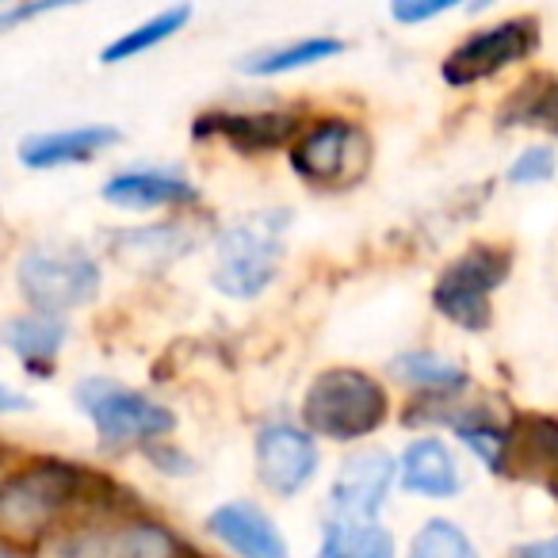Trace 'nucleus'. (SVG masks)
Instances as JSON below:
<instances>
[{"label":"nucleus","mask_w":558,"mask_h":558,"mask_svg":"<svg viewBox=\"0 0 558 558\" xmlns=\"http://www.w3.org/2000/svg\"><path fill=\"white\" fill-rule=\"evenodd\" d=\"M81 417L96 428L104 448H146L165 440L177 428V413L157 398L142 395L134 387L108 379V375H88L73 387Z\"/></svg>","instance_id":"423d86ee"},{"label":"nucleus","mask_w":558,"mask_h":558,"mask_svg":"<svg viewBox=\"0 0 558 558\" xmlns=\"http://www.w3.org/2000/svg\"><path fill=\"white\" fill-rule=\"evenodd\" d=\"M108 241L111 256H119V264H131L134 271H161L192 253L199 245V233H195L192 222H161L119 230Z\"/></svg>","instance_id":"a211bd4d"},{"label":"nucleus","mask_w":558,"mask_h":558,"mask_svg":"<svg viewBox=\"0 0 558 558\" xmlns=\"http://www.w3.org/2000/svg\"><path fill=\"white\" fill-rule=\"evenodd\" d=\"M85 0H16L12 9L0 12V32H12L20 24H32L39 16H50V12H62V9H77Z\"/></svg>","instance_id":"bb28decb"},{"label":"nucleus","mask_w":558,"mask_h":558,"mask_svg":"<svg viewBox=\"0 0 558 558\" xmlns=\"http://www.w3.org/2000/svg\"><path fill=\"white\" fill-rule=\"evenodd\" d=\"M0 558H16V547H9V543H0Z\"/></svg>","instance_id":"2f4dec72"},{"label":"nucleus","mask_w":558,"mask_h":558,"mask_svg":"<svg viewBox=\"0 0 558 558\" xmlns=\"http://www.w3.org/2000/svg\"><path fill=\"white\" fill-rule=\"evenodd\" d=\"M459 4H466V0H390V16L398 24L413 27V24H428V20L444 16V12L459 9Z\"/></svg>","instance_id":"cd10ccee"},{"label":"nucleus","mask_w":558,"mask_h":558,"mask_svg":"<svg viewBox=\"0 0 558 558\" xmlns=\"http://www.w3.org/2000/svg\"><path fill=\"white\" fill-rule=\"evenodd\" d=\"M303 131V119L295 111H203L192 123V134L199 142L218 138L230 149L245 157L276 154V149L291 146L295 134Z\"/></svg>","instance_id":"9b49d317"},{"label":"nucleus","mask_w":558,"mask_h":558,"mask_svg":"<svg viewBox=\"0 0 558 558\" xmlns=\"http://www.w3.org/2000/svg\"><path fill=\"white\" fill-rule=\"evenodd\" d=\"M207 532L238 558H295L276 520L253 501H226L210 509Z\"/></svg>","instance_id":"4468645a"},{"label":"nucleus","mask_w":558,"mask_h":558,"mask_svg":"<svg viewBox=\"0 0 558 558\" xmlns=\"http://www.w3.org/2000/svg\"><path fill=\"white\" fill-rule=\"evenodd\" d=\"M489 4H494V0H471V9H474V12H482V9H489Z\"/></svg>","instance_id":"473e14b6"},{"label":"nucleus","mask_w":558,"mask_h":558,"mask_svg":"<svg viewBox=\"0 0 558 558\" xmlns=\"http://www.w3.org/2000/svg\"><path fill=\"white\" fill-rule=\"evenodd\" d=\"M539 50V20L535 16H512L501 20L494 27H482V32L466 35L440 65L444 85L451 88H471L482 81L497 77L509 65L524 62Z\"/></svg>","instance_id":"6e6552de"},{"label":"nucleus","mask_w":558,"mask_h":558,"mask_svg":"<svg viewBox=\"0 0 558 558\" xmlns=\"http://www.w3.org/2000/svg\"><path fill=\"white\" fill-rule=\"evenodd\" d=\"M192 20V4H172V9L157 12V16H149L146 24L131 27L126 35H119L116 43H108L100 54L104 65H119V62H131V58L138 54H149L154 47H161L165 39H172V35L180 32V27Z\"/></svg>","instance_id":"5701e85b"},{"label":"nucleus","mask_w":558,"mask_h":558,"mask_svg":"<svg viewBox=\"0 0 558 558\" xmlns=\"http://www.w3.org/2000/svg\"><path fill=\"white\" fill-rule=\"evenodd\" d=\"M395 535L379 520L326 517L318 558H395Z\"/></svg>","instance_id":"412c9836"},{"label":"nucleus","mask_w":558,"mask_h":558,"mask_svg":"<svg viewBox=\"0 0 558 558\" xmlns=\"http://www.w3.org/2000/svg\"><path fill=\"white\" fill-rule=\"evenodd\" d=\"M119 126L111 123H85V126H65V131H43L27 134L20 142V165L32 172L50 169H73V165H88L104 154V149L119 146Z\"/></svg>","instance_id":"ddd939ff"},{"label":"nucleus","mask_w":558,"mask_h":558,"mask_svg":"<svg viewBox=\"0 0 558 558\" xmlns=\"http://www.w3.org/2000/svg\"><path fill=\"white\" fill-rule=\"evenodd\" d=\"M318 436L295 421H268L253 436V466L256 482L271 497H295L318 474Z\"/></svg>","instance_id":"1a4fd4ad"},{"label":"nucleus","mask_w":558,"mask_h":558,"mask_svg":"<svg viewBox=\"0 0 558 558\" xmlns=\"http://www.w3.org/2000/svg\"><path fill=\"white\" fill-rule=\"evenodd\" d=\"M142 456H146L149 463L157 466V471L172 474V478H187V474H195L192 456H184V451H180L177 444L169 440V436H165V440L146 444V448H142Z\"/></svg>","instance_id":"c85d7f7f"},{"label":"nucleus","mask_w":558,"mask_h":558,"mask_svg":"<svg viewBox=\"0 0 558 558\" xmlns=\"http://www.w3.org/2000/svg\"><path fill=\"white\" fill-rule=\"evenodd\" d=\"M398 482V459L387 448H356L341 459L329 486V517L379 520L390 486Z\"/></svg>","instance_id":"9d476101"},{"label":"nucleus","mask_w":558,"mask_h":558,"mask_svg":"<svg viewBox=\"0 0 558 558\" xmlns=\"http://www.w3.org/2000/svg\"><path fill=\"white\" fill-rule=\"evenodd\" d=\"M288 222L291 210H253L218 233L215 268H210V283L218 295L233 303H253L271 288L283 264Z\"/></svg>","instance_id":"7ed1b4c3"},{"label":"nucleus","mask_w":558,"mask_h":558,"mask_svg":"<svg viewBox=\"0 0 558 558\" xmlns=\"http://www.w3.org/2000/svg\"><path fill=\"white\" fill-rule=\"evenodd\" d=\"M398 482H402V489L413 497L451 501V497L463 494V466H459L448 440L428 433L405 444L402 459H398Z\"/></svg>","instance_id":"dca6fc26"},{"label":"nucleus","mask_w":558,"mask_h":558,"mask_svg":"<svg viewBox=\"0 0 558 558\" xmlns=\"http://www.w3.org/2000/svg\"><path fill=\"white\" fill-rule=\"evenodd\" d=\"M104 203L119 210H172L192 207L199 187L180 169H123L104 180Z\"/></svg>","instance_id":"2eb2a0df"},{"label":"nucleus","mask_w":558,"mask_h":558,"mask_svg":"<svg viewBox=\"0 0 558 558\" xmlns=\"http://www.w3.org/2000/svg\"><path fill=\"white\" fill-rule=\"evenodd\" d=\"M0 4H4V0H0Z\"/></svg>","instance_id":"f704fd0d"},{"label":"nucleus","mask_w":558,"mask_h":558,"mask_svg":"<svg viewBox=\"0 0 558 558\" xmlns=\"http://www.w3.org/2000/svg\"><path fill=\"white\" fill-rule=\"evenodd\" d=\"M512 276V253L494 241H474L451 256L433 283V311L448 326L482 333L494 322V295Z\"/></svg>","instance_id":"39448f33"},{"label":"nucleus","mask_w":558,"mask_h":558,"mask_svg":"<svg viewBox=\"0 0 558 558\" xmlns=\"http://www.w3.org/2000/svg\"><path fill=\"white\" fill-rule=\"evenodd\" d=\"M405 558H482L474 539L448 517H433L413 532Z\"/></svg>","instance_id":"393cba45"},{"label":"nucleus","mask_w":558,"mask_h":558,"mask_svg":"<svg viewBox=\"0 0 558 558\" xmlns=\"http://www.w3.org/2000/svg\"><path fill=\"white\" fill-rule=\"evenodd\" d=\"M512 558H558V535L524 543V547H517V555H512Z\"/></svg>","instance_id":"7c9ffc66"},{"label":"nucleus","mask_w":558,"mask_h":558,"mask_svg":"<svg viewBox=\"0 0 558 558\" xmlns=\"http://www.w3.org/2000/svg\"><path fill=\"white\" fill-rule=\"evenodd\" d=\"M187 550L192 547L169 524L131 512V517L119 520L116 532L108 527V550H104V558H184Z\"/></svg>","instance_id":"aec40b11"},{"label":"nucleus","mask_w":558,"mask_h":558,"mask_svg":"<svg viewBox=\"0 0 558 558\" xmlns=\"http://www.w3.org/2000/svg\"><path fill=\"white\" fill-rule=\"evenodd\" d=\"M184 558H203V555H192V550H187V555Z\"/></svg>","instance_id":"72a5a7b5"},{"label":"nucleus","mask_w":558,"mask_h":558,"mask_svg":"<svg viewBox=\"0 0 558 558\" xmlns=\"http://www.w3.org/2000/svg\"><path fill=\"white\" fill-rule=\"evenodd\" d=\"M341 50H344L341 39L314 35V39H299V43H288V47H271V50H260V54L245 58L241 73H248V77H279V73H295V70H306V65L326 62V58H337Z\"/></svg>","instance_id":"4be33fe9"},{"label":"nucleus","mask_w":558,"mask_h":558,"mask_svg":"<svg viewBox=\"0 0 558 558\" xmlns=\"http://www.w3.org/2000/svg\"><path fill=\"white\" fill-rule=\"evenodd\" d=\"M299 417L318 440L356 444L375 436L390 421V395L372 372L326 367L303 390Z\"/></svg>","instance_id":"f03ea898"},{"label":"nucleus","mask_w":558,"mask_h":558,"mask_svg":"<svg viewBox=\"0 0 558 558\" xmlns=\"http://www.w3.org/2000/svg\"><path fill=\"white\" fill-rule=\"evenodd\" d=\"M558 172V154L550 146H527L520 149L517 157H512L509 165V184L517 187H532V184H547V180H555Z\"/></svg>","instance_id":"a878e982"},{"label":"nucleus","mask_w":558,"mask_h":558,"mask_svg":"<svg viewBox=\"0 0 558 558\" xmlns=\"http://www.w3.org/2000/svg\"><path fill=\"white\" fill-rule=\"evenodd\" d=\"M27 410H32V398H27L24 390L0 383V413H27Z\"/></svg>","instance_id":"c756f323"},{"label":"nucleus","mask_w":558,"mask_h":558,"mask_svg":"<svg viewBox=\"0 0 558 558\" xmlns=\"http://www.w3.org/2000/svg\"><path fill=\"white\" fill-rule=\"evenodd\" d=\"M100 260L77 241H35L20 253L16 288L32 311H81L100 295Z\"/></svg>","instance_id":"20e7f679"},{"label":"nucleus","mask_w":558,"mask_h":558,"mask_svg":"<svg viewBox=\"0 0 558 558\" xmlns=\"http://www.w3.org/2000/svg\"><path fill=\"white\" fill-rule=\"evenodd\" d=\"M123 489L108 474H96L65 459H35L0 482V543L35 547L47 543L73 512L108 524L111 517H131V505L119 501Z\"/></svg>","instance_id":"f257e3e1"},{"label":"nucleus","mask_w":558,"mask_h":558,"mask_svg":"<svg viewBox=\"0 0 558 558\" xmlns=\"http://www.w3.org/2000/svg\"><path fill=\"white\" fill-rule=\"evenodd\" d=\"M505 126H539L558 138V77H535L505 104Z\"/></svg>","instance_id":"b1692460"},{"label":"nucleus","mask_w":558,"mask_h":558,"mask_svg":"<svg viewBox=\"0 0 558 558\" xmlns=\"http://www.w3.org/2000/svg\"><path fill=\"white\" fill-rule=\"evenodd\" d=\"M288 161L303 184L318 192H349L367 177L372 138L352 119L326 116L306 123L288 146Z\"/></svg>","instance_id":"0eeeda50"},{"label":"nucleus","mask_w":558,"mask_h":558,"mask_svg":"<svg viewBox=\"0 0 558 558\" xmlns=\"http://www.w3.org/2000/svg\"><path fill=\"white\" fill-rule=\"evenodd\" d=\"M390 379L410 387L421 398H459L471 387V372L459 360L433 349H410L390 360Z\"/></svg>","instance_id":"6ab92c4d"},{"label":"nucleus","mask_w":558,"mask_h":558,"mask_svg":"<svg viewBox=\"0 0 558 558\" xmlns=\"http://www.w3.org/2000/svg\"><path fill=\"white\" fill-rule=\"evenodd\" d=\"M505 478L539 486L558 505V417L555 413H520L509 425Z\"/></svg>","instance_id":"f8f14e48"},{"label":"nucleus","mask_w":558,"mask_h":558,"mask_svg":"<svg viewBox=\"0 0 558 558\" xmlns=\"http://www.w3.org/2000/svg\"><path fill=\"white\" fill-rule=\"evenodd\" d=\"M0 341L35 379H50L65 341H70V322H65V314L24 311L0 326Z\"/></svg>","instance_id":"f3484780"}]
</instances>
